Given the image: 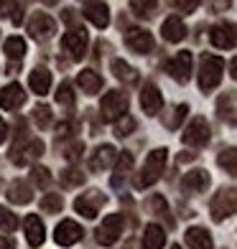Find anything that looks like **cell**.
Here are the masks:
<instances>
[{
  "label": "cell",
  "instance_id": "obj_1",
  "mask_svg": "<svg viewBox=\"0 0 237 249\" xmlns=\"http://www.w3.org/2000/svg\"><path fill=\"white\" fill-rule=\"evenodd\" d=\"M166 155H168V150H166V148H158V150H153L148 158H145V165H143L140 176H135L133 186L138 188V191H140V188H148V186H153L156 180L161 178V173H163Z\"/></svg>",
  "mask_w": 237,
  "mask_h": 249
},
{
  "label": "cell",
  "instance_id": "obj_2",
  "mask_svg": "<svg viewBox=\"0 0 237 249\" xmlns=\"http://www.w3.org/2000/svg\"><path fill=\"white\" fill-rule=\"evenodd\" d=\"M222 71H224V61L219 56H201V71H199V87L201 92H212L214 87L222 82Z\"/></svg>",
  "mask_w": 237,
  "mask_h": 249
},
{
  "label": "cell",
  "instance_id": "obj_3",
  "mask_svg": "<svg viewBox=\"0 0 237 249\" xmlns=\"http://www.w3.org/2000/svg\"><path fill=\"white\" fill-rule=\"evenodd\" d=\"M122 229H125V219H122V213H110V216L102 219V224H99V229H97V242L102 247H112L120 239Z\"/></svg>",
  "mask_w": 237,
  "mask_h": 249
},
{
  "label": "cell",
  "instance_id": "obj_4",
  "mask_svg": "<svg viewBox=\"0 0 237 249\" xmlns=\"http://www.w3.org/2000/svg\"><path fill=\"white\" fill-rule=\"evenodd\" d=\"M99 112H102V120L112 122L118 117H125L128 112V97L122 92H107L102 97V105H99Z\"/></svg>",
  "mask_w": 237,
  "mask_h": 249
},
{
  "label": "cell",
  "instance_id": "obj_5",
  "mask_svg": "<svg viewBox=\"0 0 237 249\" xmlns=\"http://www.w3.org/2000/svg\"><path fill=\"white\" fill-rule=\"evenodd\" d=\"M212 219L214 221H224L235 213V188H227V191H219L212 201Z\"/></svg>",
  "mask_w": 237,
  "mask_h": 249
},
{
  "label": "cell",
  "instance_id": "obj_6",
  "mask_svg": "<svg viewBox=\"0 0 237 249\" xmlns=\"http://www.w3.org/2000/svg\"><path fill=\"white\" fill-rule=\"evenodd\" d=\"M181 140L186 145H194V148H199V145H204L209 140V124L204 117H194L181 132Z\"/></svg>",
  "mask_w": 237,
  "mask_h": 249
},
{
  "label": "cell",
  "instance_id": "obj_7",
  "mask_svg": "<svg viewBox=\"0 0 237 249\" xmlns=\"http://www.w3.org/2000/svg\"><path fill=\"white\" fill-rule=\"evenodd\" d=\"M125 46L135 53H151L153 51V36L143 28H128L125 33Z\"/></svg>",
  "mask_w": 237,
  "mask_h": 249
},
{
  "label": "cell",
  "instance_id": "obj_8",
  "mask_svg": "<svg viewBox=\"0 0 237 249\" xmlns=\"http://www.w3.org/2000/svg\"><path fill=\"white\" fill-rule=\"evenodd\" d=\"M102 203H105V196L99 194V191H89V194H82L74 201V209L82 213L84 219H95Z\"/></svg>",
  "mask_w": 237,
  "mask_h": 249
},
{
  "label": "cell",
  "instance_id": "obj_9",
  "mask_svg": "<svg viewBox=\"0 0 237 249\" xmlns=\"http://www.w3.org/2000/svg\"><path fill=\"white\" fill-rule=\"evenodd\" d=\"M82 226H79L77 221H72V219H66V221H61L59 226H56V234H54V239H56V244H61V247H72V244H77L79 239H82Z\"/></svg>",
  "mask_w": 237,
  "mask_h": 249
},
{
  "label": "cell",
  "instance_id": "obj_10",
  "mask_svg": "<svg viewBox=\"0 0 237 249\" xmlns=\"http://www.w3.org/2000/svg\"><path fill=\"white\" fill-rule=\"evenodd\" d=\"M166 71L171 74L176 82H189V76H191V53L189 51L176 53L174 59L166 64Z\"/></svg>",
  "mask_w": 237,
  "mask_h": 249
},
{
  "label": "cell",
  "instance_id": "obj_11",
  "mask_svg": "<svg viewBox=\"0 0 237 249\" xmlns=\"http://www.w3.org/2000/svg\"><path fill=\"white\" fill-rule=\"evenodd\" d=\"M61 46L69 51L72 59H82L87 53V33L84 31H66L61 36Z\"/></svg>",
  "mask_w": 237,
  "mask_h": 249
},
{
  "label": "cell",
  "instance_id": "obj_12",
  "mask_svg": "<svg viewBox=\"0 0 237 249\" xmlns=\"http://www.w3.org/2000/svg\"><path fill=\"white\" fill-rule=\"evenodd\" d=\"M23 102H26V92H23V87H20V84H8L3 92H0V107L8 109V112L18 109Z\"/></svg>",
  "mask_w": 237,
  "mask_h": 249
},
{
  "label": "cell",
  "instance_id": "obj_13",
  "mask_svg": "<svg viewBox=\"0 0 237 249\" xmlns=\"http://www.w3.org/2000/svg\"><path fill=\"white\" fill-rule=\"evenodd\" d=\"M140 107H143L145 115H158V112H161L163 97H161V92H158L153 84H145L143 87V92H140Z\"/></svg>",
  "mask_w": 237,
  "mask_h": 249
},
{
  "label": "cell",
  "instance_id": "obj_14",
  "mask_svg": "<svg viewBox=\"0 0 237 249\" xmlns=\"http://www.w3.org/2000/svg\"><path fill=\"white\" fill-rule=\"evenodd\" d=\"M28 31H31L33 38H51L54 31H56V23L46 13H36L31 18V23H28Z\"/></svg>",
  "mask_w": 237,
  "mask_h": 249
},
{
  "label": "cell",
  "instance_id": "obj_15",
  "mask_svg": "<svg viewBox=\"0 0 237 249\" xmlns=\"http://www.w3.org/2000/svg\"><path fill=\"white\" fill-rule=\"evenodd\" d=\"M23 229H26V239L31 247H39L43 239H46V229H43V221L36 216V213H28L23 219Z\"/></svg>",
  "mask_w": 237,
  "mask_h": 249
},
{
  "label": "cell",
  "instance_id": "obj_16",
  "mask_svg": "<svg viewBox=\"0 0 237 249\" xmlns=\"http://www.w3.org/2000/svg\"><path fill=\"white\" fill-rule=\"evenodd\" d=\"M82 13L92 20L97 28H107L110 26V8H107V3H84Z\"/></svg>",
  "mask_w": 237,
  "mask_h": 249
},
{
  "label": "cell",
  "instance_id": "obj_17",
  "mask_svg": "<svg viewBox=\"0 0 237 249\" xmlns=\"http://www.w3.org/2000/svg\"><path fill=\"white\" fill-rule=\"evenodd\" d=\"M209 36H212V43L217 49H235V26L232 23H222V26H214L209 31Z\"/></svg>",
  "mask_w": 237,
  "mask_h": 249
},
{
  "label": "cell",
  "instance_id": "obj_18",
  "mask_svg": "<svg viewBox=\"0 0 237 249\" xmlns=\"http://www.w3.org/2000/svg\"><path fill=\"white\" fill-rule=\"evenodd\" d=\"M28 87H31V92L33 94H49V89H51V71L49 69H43V66H39V69H33L31 76H28Z\"/></svg>",
  "mask_w": 237,
  "mask_h": 249
},
{
  "label": "cell",
  "instance_id": "obj_19",
  "mask_svg": "<svg viewBox=\"0 0 237 249\" xmlns=\"http://www.w3.org/2000/svg\"><path fill=\"white\" fill-rule=\"evenodd\" d=\"M184 239H186L189 249H214L209 231H207V229H201V226H191V229H186Z\"/></svg>",
  "mask_w": 237,
  "mask_h": 249
},
{
  "label": "cell",
  "instance_id": "obj_20",
  "mask_svg": "<svg viewBox=\"0 0 237 249\" xmlns=\"http://www.w3.org/2000/svg\"><path fill=\"white\" fill-rule=\"evenodd\" d=\"M77 82L82 87V92H87V94H97L99 89H102V76L92 69H82L77 76Z\"/></svg>",
  "mask_w": 237,
  "mask_h": 249
},
{
  "label": "cell",
  "instance_id": "obj_21",
  "mask_svg": "<svg viewBox=\"0 0 237 249\" xmlns=\"http://www.w3.org/2000/svg\"><path fill=\"white\" fill-rule=\"evenodd\" d=\"M184 36H186V28H184V23H181V18H178V16H171V18L163 20V38L166 41L178 43Z\"/></svg>",
  "mask_w": 237,
  "mask_h": 249
},
{
  "label": "cell",
  "instance_id": "obj_22",
  "mask_svg": "<svg viewBox=\"0 0 237 249\" xmlns=\"http://www.w3.org/2000/svg\"><path fill=\"white\" fill-rule=\"evenodd\" d=\"M166 242V231L158 224H148L143 231V249H161Z\"/></svg>",
  "mask_w": 237,
  "mask_h": 249
},
{
  "label": "cell",
  "instance_id": "obj_23",
  "mask_svg": "<svg viewBox=\"0 0 237 249\" xmlns=\"http://www.w3.org/2000/svg\"><path fill=\"white\" fill-rule=\"evenodd\" d=\"M181 186H184V191H204L209 186V173L207 171H191L184 176Z\"/></svg>",
  "mask_w": 237,
  "mask_h": 249
},
{
  "label": "cell",
  "instance_id": "obj_24",
  "mask_svg": "<svg viewBox=\"0 0 237 249\" xmlns=\"http://www.w3.org/2000/svg\"><path fill=\"white\" fill-rule=\"evenodd\" d=\"M112 158H115V148H112V145H99L92 155V160H89V168H92V171H102V168L110 165Z\"/></svg>",
  "mask_w": 237,
  "mask_h": 249
},
{
  "label": "cell",
  "instance_id": "obj_25",
  "mask_svg": "<svg viewBox=\"0 0 237 249\" xmlns=\"http://www.w3.org/2000/svg\"><path fill=\"white\" fill-rule=\"evenodd\" d=\"M33 194H31V188L23 183V180H13L8 188V201H13V203H31Z\"/></svg>",
  "mask_w": 237,
  "mask_h": 249
},
{
  "label": "cell",
  "instance_id": "obj_26",
  "mask_svg": "<svg viewBox=\"0 0 237 249\" xmlns=\"http://www.w3.org/2000/svg\"><path fill=\"white\" fill-rule=\"evenodd\" d=\"M16 153H23V155L13 158V163H18V165H26L28 160H33V158H39V155L43 153V142H41V140H31L23 150H16Z\"/></svg>",
  "mask_w": 237,
  "mask_h": 249
},
{
  "label": "cell",
  "instance_id": "obj_27",
  "mask_svg": "<svg viewBox=\"0 0 237 249\" xmlns=\"http://www.w3.org/2000/svg\"><path fill=\"white\" fill-rule=\"evenodd\" d=\"M130 168H133V155L130 153H122L120 158H118V165H115V176H112V186H120L122 183V178H125L128 173H130Z\"/></svg>",
  "mask_w": 237,
  "mask_h": 249
},
{
  "label": "cell",
  "instance_id": "obj_28",
  "mask_svg": "<svg viewBox=\"0 0 237 249\" xmlns=\"http://www.w3.org/2000/svg\"><path fill=\"white\" fill-rule=\"evenodd\" d=\"M112 71H115L118 79H122V82H128V84L138 82V74H135V69H133L130 64H125L122 59H115V61H112Z\"/></svg>",
  "mask_w": 237,
  "mask_h": 249
},
{
  "label": "cell",
  "instance_id": "obj_29",
  "mask_svg": "<svg viewBox=\"0 0 237 249\" xmlns=\"http://www.w3.org/2000/svg\"><path fill=\"white\" fill-rule=\"evenodd\" d=\"M64 209V198L61 194H46L41 198V211L43 213H59Z\"/></svg>",
  "mask_w": 237,
  "mask_h": 249
},
{
  "label": "cell",
  "instance_id": "obj_30",
  "mask_svg": "<svg viewBox=\"0 0 237 249\" xmlns=\"http://www.w3.org/2000/svg\"><path fill=\"white\" fill-rule=\"evenodd\" d=\"M5 53L10 56V59H23V53H26V41L20 38V36H10L5 41Z\"/></svg>",
  "mask_w": 237,
  "mask_h": 249
},
{
  "label": "cell",
  "instance_id": "obj_31",
  "mask_svg": "<svg viewBox=\"0 0 237 249\" xmlns=\"http://www.w3.org/2000/svg\"><path fill=\"white\" fill-rule=\"evenodd\" d=\"M18 224L20 221H18V216H16L13 211H8V209L0 206V229H3V231H16Z\"/></svg>",
  "mask_w": 237,
  "mask_h": 249
},
{
  "label": "cell",
  "instance_id": "obj_32",
  "mask_svg": "<svg viewBox=\"0 0 237 249\" xmlns=\"http://www.w3.org/2000/svg\"><path fill=\"white\" fill-rule=\"evenodd\" d=\"M235 160H237V153H235V148L222 150V155H219V165H222V168H224V171H227L230 176H235V171H237Z\"/></svg>",
  "mask_w": 237,
  "mask_h": 249
},
{
  "label": "cell",
  "instance_id": "obj_33",
  "mask_svg": "<svg viewBox=\"0 0 237 249\" xmlns=\"http://www.w3.org/2000/svg\"><path fill=\"white\" fill-rule=\"evenodd\" d=\"M56 102L64 107H72L74 105V92H72V87L69 84H61L59 87V92H56Z\"/></svg>",
  "mask_w": 237,
  "mask_h": 249
},
{
  "label": "cell",
  "instance_id": "obj_34",
  "mask_svg": "<svg viewBox=\"0 0 237 249\" xmlns=\"http://www.w3.org/2000/svg\"><path fill=\"white\" fill-rule=\"evenodd\" d=\"M82 180H84V173L74 171V168H69V171L61 173V183L64 186H77V183H82Z\"/></svg>",
  "mask_w": 237,
  "mask_h": 249
},
{
  "label": "cell",
  "instance_id": "obj_35",
  "mask_svg": "<svg viewBox=\"0 0 237 249\" xmlns=\"http://www.w3.org/2000/svg\"><path fill=\"white\" fill-rule=\"evenodd\" d=\"M133 130H135V120H133L130 115H125V117L118 122V130H115V132L120 135V138H125V135H130Z\"/></svg>",
  "mask_w": 237,
  "mask_h": 249
},
{
  "label": "cell",
  "instance_id": "obj_36",
  "mask_svg": "<svg viewBox=\"0 0 237 249\" xmlns=\"http://www.w3.org/2000/svg\"><path fill=\"white\" fill-rule=\"evenodd\" d=\"M33 112H36V122L41 124V127H46V124H49V120H51V109H49L46 105H43V107H36Z\"/></svg>",
  "mask_w": 237,
  "mask_h": 249
},
{
  "label": "cell",
  "instance_id": "obj_37",
  "mask_svg": "<svg viewBox=\"0 0 237 249\" xmlns=\"http://www.w3.org/2000/svg\"><path fill=\"white\" fill-rule=\"evenodd\" d=\"M33 180H36L39 186H49L51 176H49V171H46V168H33Z\"/></svg>",
  "mask_w": 237,
  "mask_h": 249
},
{
  "label": "cell",
  "instance_id": "obj_38",
  "mask_svg": "<svg viewBox=\"0 0 237 249\" xmlns=\"http://www.w3.org/2000/svg\"><path fill=\"white\" fill-rule=\"evenodd\" d=\"M133 8H135V13H138V16H151V8H156V3H138V0H135V3H130Z\"/></svg>",
  "mask_w": 237,
  "mask_h": 249
},
{
  "label": "cell",
  "instance_id": "obj_39",
  "mask_svg": "<svg viewBox=\"0 0 237 249\" xmlns=\"http://www.w3.org/2000/svg\"><path fill=\"white\" fill-rule=\"evenodd\" d=\"M151 206H153V211H158V213H166V211H168V203H166L161 196H153V198H151Z\"/></svg>",
  "mask_w": 237,
  "mask_h": 249
},
{
  "label": "cell",
  "instance_id": "obj_40",
  "mask_svg": "<svg viewBox=\"0 0 237 249\" xmlns=\"http://www.w3.org/2000/svg\"><path fill=\"white\" fill-rule=\"evenodd\" d=\"M174 112H176V115H174V120H168V127H176V122H178V120H181V117L186 115V112H189V107H186V105H178Z\"/></svg>",
  "mask_w": 237,
  "mask_h": 249
},
{
  "label": "cell",
  "instance_id": "obj_41",
  "mask_svg": "<svg viewBox=\"0 0 237 249\" xmlns=\"http://www.w3.org/2000/svg\"><path fill=\"white\" fill-rule=\"evenodd\" d=\"M0 249H16V242L10 239V236H5V234H0Z\"/></svg>",
  "mask_w": 237,
  "mask_h": 249
},
{
  "label": "cell",
  "instance_id": "obj_42",
  "mask_svg": "<svg viewBox=\"0 0 237 249\" xmlns=\"http://www.w3.org/2000/svg\"><path fill=\"white\" fill-rule=\"evenodd\" d=\"M8 140V124L0 120V142H5Z\"/></svg>",
  "mask_w": 237,
  "mask_h": 249
},
{
  "label": "cell",
  "instance_id": "obj_43",
  "mask_svg": "<svg viewBox=\"0 0 237 249\" xmlns=\"http://www.w3.org/2000/svg\"><path fill=\"white\" fill-rule=\"evenodd\" d=\"M176 5H178V8H184V13H191V10H194L199 3H176Z\"/></svg>",
  "mask_w": 237,
  "mask_h": 249
},
{
  "label": "cell",
  "instance_id": "obj_44",
  "mask_svg": "<svg viewBox=\"0 0 237 249\" xmlns=\"http://www.w3.org/2000/svg\"><path fill=\"white\" fill-rule=\"evenodd\" d=\"M5 8H13V3H0V16H8Z\"/></svg>",
  "mask_w": 237,
  "mask_h": 249
},
{
  "label": "cell",
  "instance_id": "obj_45",
  "mask_svg": "<svg viewBox=\"0 0 237 249\" xmlns=\"http://www.w3.org/2000/svg\"><path fill=\"white\" fill-rule=\"evenodd\" d=\"M59 135H69V122H64V124H59Z\"/></svg>",
  "mask_w": 237,
  "mask_h": 249
},
{
  "label": "cell",
  "instance_id": "obj_46",
  "mask_svg": "<svg viewBox=\"0 0 237 249\" xmlns=\"http://www.w3.org/2000/svg\"><path fill=\"white\" fill-rule=\"evenodd\" d=\"M178 160H181V163H184V160H194V153H186V155L181 153V155H178Z\"/></svg>",
  "mask_w": 237,
  "mask_h": 249
},
{
  "label": "cell",
  "instance_id": "obj_47",
  "mask_svg": "<svg viewBox=\"0 0 237 249\" xmlns=\"http://www.w3.org/2000/svg\"><path fill=\"white\" fill-rule=\"evenodd\" d=\"M171 249H181V247H178V244H174V247H171Z\"/></svg>",
  "mask_w": 237,
  "mask_h": 249
}]
</instances>
